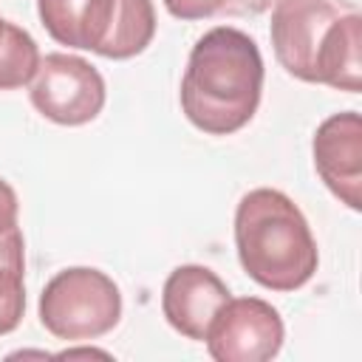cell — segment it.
Segmentation results:
<instances>
[{"label": "cell", "mask_w": 362, "mask_h": 362, "mask_svg": "<svg viewBox=\"0 0 362 362\" xmlns=\"http://www.w3.org/2000/svg\"><path fill=\"white\" fill-rule=\"evenodd\" d=\"M280 311L260 297H229L206 328V351L215 362H266L283 348Z\"/></svg>", "instance_id": "5"}, {"label": "cell", "mask_w": 362, "mask_h": 362, "mask_svg": "<svg viewBox=\"0 0 362 362\" xmlns=\"http://www.w3.org/2000/svg\"><path fill=\"white\" fill-rule=\"evenodd\" d=\"M235 249L243 272L269 291L303 288L320 252L300 206L280 189H249L235 209Z\"/></svg>", "instance_id": "2"}, {"label": "cell", "mask_w": 362, "mask_h": 362, "mask_svg": "<svg viewBox=\"0 0 362 362\" xmlns=\"http://www.w3.org/2000/svg\"><path fill=\"white\" fill-rule=\"evenodd\" d=\"M3 23H6V20H3V17H0V34H3Z\"/></svg>", "instance_id": "18"}, {"label": "cell", "mask_w": 362, "mask_h": 362, "mask_svg": "<svg viewBox=\"0 0 362 362\" xmlns=\"http://www.w3.org/2000/svg\"><path fill=\"white\" fill-rule=\"evenodd\" d=\"M161 3L178 20H204L218 14L229 0H161Z\"/></svg>", "instance_id": "14"}, {"label": "cell", "mask_w": 362, "mask_h": 362, "mask_svg": "<svg viewBox=\"0 0 362 362\" xmlns=\"http://www.w3.org/2000/svg\"><path fill=\"white\" fill-rule=\"evenodd\" d=\"M122 320V291L93 266L57 272L40 294V322L65 342L99 339Z\"/></svg>", "instance_id": "3"}, {"label": "cell", "mask_w": 362, "mask_h": 362, "mask_svg": "<svg viewBox=\"0 0 362 362\" xmlns=\"http://www.w3.org/2000/svg\"><path fill=\"white\" fill-rule=\"evenodd\" d=\"M59 356H65V359H71V356H105V359H107L110 354H107V351H96V348H76V351L68 348V351H62Z\"/></svg>", "instance_id": "17"}, {"label": "cell", "mask_w": 362, "mask_h": 362, "mask_svg": "<svg viewBox=\"0 0 362 362\" xmlns=\"http://www.w3.org/2000/svg\"><path fill=\"white\" fill-rule=\"evenodd\" d=\"M113 11L116 0H37V14L51 40L93 54L110 28Z\"/></svg>", "instance_id": "9"}, {"label": "cell", "mask_w": 362, "mask_h": 362, "mask_svg": "<svg viewBox=\"0 0 362 362\" xmlns=\"http://www.w3.org/2000/svg\"><path fill=\"white\" fill-rule=\"evenodd\" d=\"M314 167L322 184L348 209L362 206V119L356 110L328 116L311 141Z\"/></svg>", "instance_id": "7"}, {"label": "cell", "mask_w": 362, "mask_h": 362, "mask_svg": "<svg viewBox=\"0 0 362 362\" xmlns=\"http://www.w3.org/2000/svg\"><path fill=\"white\" fill-rule=\"evenodd\" d=\"M31 105L40 116L62 127H79L93 122L107 99L102 74L82 57L48 54L31 79Z\"/></svg>", "instance_id": "4"}, {"label": "cell", "mask_w": 362, "mask_h": 362, "mask_svg": "<svg viewBox=\"0 0 362 362\" xmlns=\"http://www.w3.org/2000/svg\"><path fill=\"white\" fill-rule=\"evenodd\" d=\"M156 37V8L153 0H116L110 28L96 48L105 59H130L141 54Z\"/></svg>", "instance_id": "11"}, {"label": "cell", "mask_w": 362, "mask_h": 362, "mask_svg": "<svg viewBox=\"0 0 362 362\" xmlns=\"http://www.w3.org/2000/svg\"><path fill=\"white\" fill-rule=\"evenodd\" d=\"M17 215H20V201L17 192L8 181L0 178V232L14 229L17 226Z\"/></svg>", "instance_id": "16"}, {"label": "cell", "mask_w": 362, "mask_h": 362, "mask_svg": "<svg viewBox=\"0 0 362 362\" xmlns=\"http://www.w3.org/2000/svg\"><path fill=\"white\" fill-rule=\"evenodd\" d=\"M263 57L257 42L235 28H209L189 51L181 79V110L206 136L243 130L263 96Z\"/></svg>", "instance_id": "1"}, {"label": "cell", "mask_w": 362, "mask_h": 362, "mask_svg": "<svg viewBox=\"0 0 362 362\" xmlns=\"http://www.w3.org/2000/svg\"><path fill=\"white\" fill-rule=\"evenodd\" d=\"M25 269L0 263V337L11 334L25 314Z\"/></svg>", "instance_id": "13"}, {"label": "cell", "mask_w": 362, "mask_h": 362, "mask_svg": "<svg viewBox=\"0 0 362 362\" xmlns=\"http://www.w3.org/2000/svg\"><path fill=\"white\" fill-rule=\"evenodd\" d=\"M0 263H11V266L25 269V240H23L20 226L0 232Z\"/></svg>", "instance_id": "15"}, {"label": "cell", "mask_w": 362, "mask_h": 362, "mask_svg": "<svg viewBox=\"0 0 362 362\" xmlns=\"http://www.w3.org/2000/svg\"><path fill=\"white\" fill-rule=\"evenodd\" d=\"M342 11L331 0H277L272 8V48L277 62L303 82L317 85V57L331 23Z\"/></svg>", "instance_id": "6"}, {"label": "cell", "mask_w": 362, "mask_h": 362, "mask_svg": "<svg viewBox=\"0 0 362 362\" xmlns=\"http://www.w3.org/2000/svg\"><path fill=\"white\" fill-rule=\"evenodd\" d=\"M226 283L209 269L198 263H184L173 269L161 288V314L173 331L192 342H204L209 322L218 308L229 300Z\"/></svg>", "instance_id": "8"}, {"label": "cell", "mask_w": 362, "mask_h": 362, "mask_svg": "<svg viewBox=\"0 0 362 362\" xmlns=\"http://www.w3.org/2000/svg\"><path fill=\"white\" fill-rule=\"evenodd\" d=\"M362 17L356 11L339 14L320 48L317 57V85H328L334 90L359 93V74H362Z\"/></svg>", "instance_id": "10"}, {"label": "cell", "mask_w": 362, "mask_h": 362, "mask_svg": "<svg viewBox=\"0 0 362 362\" xmlns=\"http://www.w3.org/2000/svg\"><path fill=\"white\" fill-rule=\"evenodd\" d=\"M40 48L37 40L14 25V23H3V34H0V90H14L23 85H31L37 68H40Z\"/></svg>", "instance_id": "12"}]
</instances>
